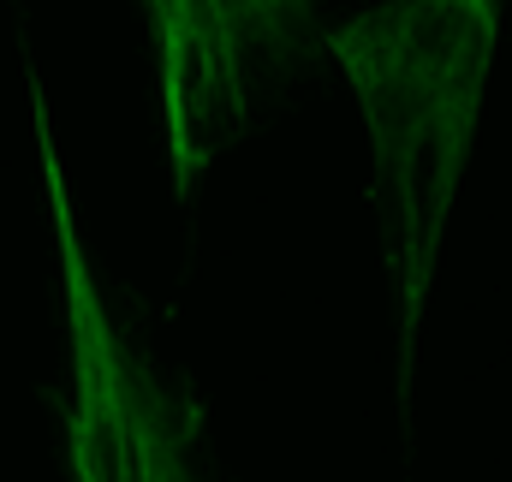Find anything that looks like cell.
Wrapping results in <instances>:
<instances>
[{
    "label": "cell",
    "instance_id": "2",
    "mask_svg": "<svg viewBox=\"0 0 512 482\" xmlns=\"http://www.w3.org/2000/svg\"><path fill=\"white\" fill-rule=\"evenodd\" d=\"M30 125L42 155V191L60 250V298H66V471L72 482H209L203 477V411L179 393L155 363L131 346L114 322L90 244L78 233L66 161L54 143L48 96L30 72Z\"/></svg>",
    "mask_w": 512,
    "mask_h": 482
},
{
    "label": "cell",
    "instance_id": "1",
    "mask_svg": "<svg viewBox=\"0 0 512 482\" xmlns=\"http://www.w3.org/2000/svg\"><path fill=\"white\" fill-rule=\"evenodd\" d=\"M495 42V0H393L322 30V54L340 66L370 143L376 239L399 304V399H411L417 334L483 125Z\"/></svg>",
    "mask_w": 512,
    "mask_h": 482
},
{
    "label": "cell",
    "instance_id": "3",
    "mask_svg": "<svg viewBox=\"0 0 512 482\" xmlns=\"http://www.w3.org/2000/svg\"><path fill=\"white\" fill-rule=\"evenodd\" d=\"M155 78L167 125V173L173 197L191 203L203 173L245 137L251 78L262 54H286L292 36H322L310 6H262V0H155Z\"/></svg>",
    "mask_w": 512,
    "mask_h": 482
}]
</instances>
